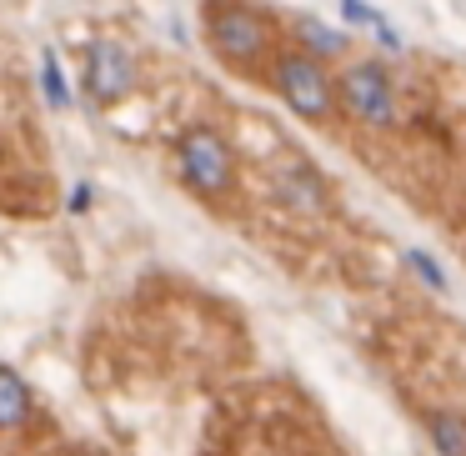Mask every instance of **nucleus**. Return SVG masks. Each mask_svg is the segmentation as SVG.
<instances>
[{"mask_svg": "<svg viewBox=\"0 0 466 456\" xmlns=\"http://www.w3.org/2000/svg\"><path fill=\"white\" fill-rule=\"evenodd\" d=\"M406 261H411V271L421 276V281L431 286V291H446V276H441V266H436V261H431V256H426V251H411V256H406Z\"/></svg>", "mask_w": 466, "mask_h": 456, "instance_id": "9d476101", "label": "nucleus"}, {"mask_svg": "<svg viewBox=\"0 0 466 456\" xmlns=\"http://www.w3.org/2000/svg\"><path fill=\"white\" fill-rule=\"evenodd\" d=\"M281 196L291 206H306V211H321L326 206V191H321V181H316L311 166H286L281 171Z\"/></svg>", "mask_w": 466, "mask_h": 456, "instance_id": "423d86ee", "label": "nucleus"}, {"mask_svg": "<svg viewBox=\"0 0 466 456\" xmlns=\"http://www.w3.org/2000/svg\"><path fill=\"white\" fill-rule=\"evenodd\" d=\"M131 86H136V61L116 41H96L91 51H86V91L101 106L121 101Z\"/></svg>", "mask_w": 466, "mask_h": 456, "instance_id": "f03ea898", "label": "nucleus"}, {"mask_svg": "<svg viewBox=\"0 0 466 456\" xmlns=\"http://www.w3.org/2000/svg\"><path fill=\"white\" fill-rule=\"evenodd\" d=\"M301 35H306V41H311V46H316V51H321V56H336V51H341V46H346V35L326 31V25H321V21H311V15H306V21H301Z\"/></svg>", "mask_w": 466, "mask_h": 456, "instance_id": "1a4fd4ad", "label": "nucleus"}, {"mask_svg": "<svg viewBox=\"0 0 466 456\" xmlns=\"http://www.w3.org/2000/svg\"><path fill=\"white\" fill-rule=\"evenodd\" d=\"M211 41L226 56H256L266 46V21L251 11H211Z\"/></svg>", "mask_w": 466, "mask_h": 456, "instance_id": "39448f33", "label": "nucleus"}, {"mask_svg": "<svg viewBox=\"0 0 466 456\" xmlns=\"http://www.w3.org/2000/svg\"><path fill=\"white\" fill-rule=\"evenodd\" d=\"M25 416H31V391L15 371L0 366V426H21Z\"/></svg>", "mask_w": 466, "mask_h": 456, "instance_id": "0eeeda50", "label": "nucleus"}, {"mask_svg": "<svg viewBox=\"0 0 466 456\" xmlns=\"http://www.w3.org/2000/svg\"><path fill=\"white\" fill-rule=\"evenodd\" d=\"M431 436H436V446H441L446 456H466V426L456 421V416H436Z\"/></svg>", "mask_w": 466, "mask_h": 456, "instance_id": "6e6552de", "label": "nucleus"}, {"mask_svg": "<svg viewBox=\"0 0 466 456\" xmlns=\"http://www.w3.org/2000/svg\"><path fill=\"white\" fill-rule=\"evenodd\" d=\"M281 91L306 121H321V116L331 111V86H326V76L316 71V61H306V56L281 61Z\"/></svg>", "mask_w": 466, "mask_h": 456, "instance_id": "7ed1b4c3", "label": "nucleus"}, {"mask_svg": "<svg viewBox=\"0 0 466 456\" xmlns=\"http://www.w3.org/2000/svg\"><path fill=\"white\" fill-rule=\"evenodd\" d=\"M341 86H346V101H351V111L361 121L386 126L396 116V96H391V81L381 76V66H356Z\"/></svg>", "mask_w": 466, "mask_h": 456, "instance_id": "20e7f679", "label": "nucleus"}, {"mask_svg": "<svg viewBox=\"0 0 466 456\" xmlns=\"http://www.w3.org/2000/svg\"><path fill=\"white\" fill-rule=\"evenodd\" d=\"M181 171L201 196H221L226 186H231V151L221 146V136L191 131L181 141Z\"/></svg>", "mask_w": 466, "mask_h": 456, "instance_id": "f257e3e1", "label": "nucleus"}]
</instances>
